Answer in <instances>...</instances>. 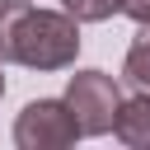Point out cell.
Segmentation results:
<instances>
[{
	"mask_svg": "<svg viewBox=\"0 0 150 150\" xmlns=\"http://www.w3.org/2000/svg\"><path fill=\"white\" fill-rule=\"evenodd\" d=\"M117 14H127L136 23H150V0H117Z\"/></svg>",
	"mask_w": 150,
	"mask_h": 150,
	"instance_id": "obj_8",
	"label": "cell"
},
{
	"mask_svg": "<svg viewBox=\"0 0 150 150\" xmlns=\"http://www.w3.org/2000/svg\"><path fill=\"white\" fill-rule=\"evenodd\" d=\"M112 136L122 145H131V150H150V94H136V98H122L117 103Z\"/></svg>",
	"mask_w": 150,
	"mask_h": 150,
	"instance_id": "obj_4",
	"label": "cell"
},
{
	"mask_svg": "<svg viewBox=\"0 0 150 150\" xmlns=\"http://www.w3.org/2000/svg\"><path fill=\"white\" fill-rule=\"evenodd\" d=\"M117 103H122V89L103 70H80L66 84V108H70L80 136H108L112 117H117Z\"/></svg>",
	"mask_w": 150,
	"mask_h": 150,
	"instance_id": "obj_2",
	"label": "cell"
},
{
	"mask_svg": "<svg viewBox=\"0 0 150 150\" xmlns=\"http://www.w3.org/2000/svg\"><path fill=\"white\" fill-rule=\"evenodd\" d=\"M28 9V0H0V66L5 61H14V52H9V42H14V23H19V14Z\"/></svg>",
	"mask_w": 150,
	"mask_h": 150,
	"instance_id": "obj_7",
	"label": "cell"
},
{
	"mask_svg": "<svg viewBox=\"0 0 150 150\" xmlns=\"http://www.w3.org/2000/svg\"><path fill=\"white\" fill-rule=\"evenodd\" d=\"M122 75H127V80H131V84H136L141 94H150V23H141V33L131 38Z\"/></svg>",
	"mask_w": 150,
	"mask_h": 150,
	"instance_id": "obj_5",
	"label": "cell"
},
{
	"mask_svg": "<svg viewBox=\"0 0 150 150\" xmlns=\"http://www.w3.org/2000/svg\"><path fill=\"white\" fill-rule=\"evenodd\" d=\"M0 94H5V75H0Z\"/></svg>",
	"mask_w": 150,
	"mask_h": 150,
	"instance_id": "obj_9",
	"label": "cell"
},
{
	"mask_svg": "<svg viewBox=\"0 0 150 150\" xmlns=\"http://www.w3.org/2000/svg\"><path fill=\"white\" fill-rule=\"evenodd\" d=\"M61 9L75 23H103V19L117 14V0H61Z\"/></svg>",
	"mask_w": 150,
	"mask_h": 150,
	"instance_id": "obj_6",
	"label": "cell"
},
{
	"mask_svg": "<svg viewBox=\"0 0 150 150\" xmlns=\"http://www.w3.org/2000/svg\"><path fill=\"white\" fill-rule=\"evenodd\" d=\"M80 141V127L66 108V98H33L14 117V145L19 150H66Z\"/></svg>",
	"mask_w": 150,
	"mask_h": 150,
	"instance_id": "obj_3",
	"label": "cell"
},
{
	"mask_svg": "<svg viewBox=\"0 0 150 150\" xmlns=\"http://www.w3.org/2000/svg\"><path fill=\"white\" fill-rule=\"evenodd\" d=\"M14 61L28 70H66L80 52V23L66 9H23L9 42Z\"/></svg>",
	"mask_w": 150,
	"mask_h": 150,
	"instance_id": "obj_1",
	"label": "cell"
}]
</instances>
